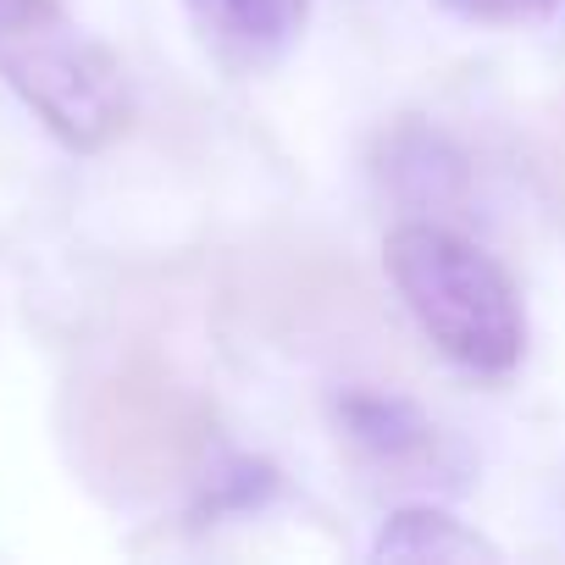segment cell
I'll use <instances>...</instances> for the list:
<instances>
[{"instance_id": "6da1fadb", "label": "cell", "mask_w": 565, "mask_h": 565, "mask_svg": "<svg viewBox=\"0 0 565 565\" xmlns=\"http://www.w3.org/2000/svg\"><path fill=\"white\" fill-rule=\"evenodd\" d=\"M383 266L422 333L466 372H510L526 355V317L510 271L433 216H411L383 238Z\"/></svg>"}, {"instance_id": "7a4b0ae2", "label": "cell", "mask_w": 565, "mask_h": 565, "mask_svg": "<svg viewBox=\"0 0 565 565\" xmlns=\"http://www.w3.org/2000/svg\"><path fill=\"white\" fill-rule=\"evenodd\" d=\"M78 449L106 488L161 493L200 471L211 449V405L156 361H128L89 388Z\"/></svg>"}, {"instance_id": "3957f363", "label": "cell", "mask_w": 565, "mask_h": 565, "mask_svg": "<svg viewBox=\"0 0 565 565\" xmlns=\"http://www.w3.org/2000/svg\"><path fill=\"white\" fill-rule=\"evenodd\" d=\"M0 78L29 100V111L67 150H106L128 128V111H134L117 56L73 34L67 18L12 40L0 51Z\"/></svg>"}, {"instance_id": "277c9868", "label": "cell", "mask_w": 565, "mask_h": 565, "mask_svg": "<svg viewBox=\"0 0 565 565\" xmlns=\"http://www.w3.org/2000/svg\"><path fill=\"white\" fill-rule=\"evenodd\" d=\"M377 178L405 211L433 216V222L444 211H460V200H466V156L438 128H427L416 117L394 122L377 139Z\"/></svg>"}, {"instance_id": "5b68a950", "label": "cell", "mask_w": 565, "mask_h": 565, "mask_svg": "<svg viewBox=\"0 0 565 565\" xmlns=\"http://www.w3.org/2000/svg\"><path fill=\"white\" fill-rule=\"evenodd\" d=\"M200 34L233 62H271L306 23L311 0H183Z\"/></svg>"}, {"instance_id": "8992f818", "label": "cell", "mask_w": 565, "mask_h": 565, "mask_svg": "<svg viewBox=\"0 0 565 565\" xmlns=\"http://www.w3.org/2000/svg\"><path fill=\"white\" fill-rule=\"evenodd\" d=\"M339 427L350 433V444H361L377 460H416L433 449V422L411 399L377 388H350L339 399Z\"/></svg>"}, {"instance_id": "52a82bcc", "label": "cell", "mask_w": 565, "mask_h": 565, "mask_svg": "<svg viewBox=\"0 0 565 565\" xmlns=\"http://www.w3.org/2000/svg\"><path fill=\"white\" fill-rule=\"evenodd\" d=\"M377 559H499V548L449 510H394L372 543Z\"/></svg>"}, {"instance_id": "ba28073f", "label": "cell", "mask_w": 565, "mask_h": 565, "mask_svg": "<svg viewBox=\"0 0 565 565\" xmlns=\"http://www.w3.org/2000/svg\"><path fill=\"white\" fill-rule=\"evenodd\" d=\"M277 488V471L260 460H227L222 471H211V488L200 499V510L222 515V510H255L266 493Z\"/></svg>"}, {"instance_id": "9c48e42d", "label": "cell", "mask_w": 565, "mask_h": 565, "mask_svg": "<svg viewBox=\"0 0 565 565\" xmlns=\"http://www.w3.org/2000/svg\"><path fill=\"white\" fill-rule=\"evenodd\" d=\"M438 7L488 29H537L559 12V0H438Z\"/></svg>"}, {"instance_id": "30bf717a", "label": "cell", "mask_w": 565, "mask_h": 565, "mask_svg": "<svg viewBox=\"0 0 565 565\" xmlns=\"http://www.w3.org/2000/svg\"><path fill=\"white\" fill-rule=\"evenodd\" d=\"M56 18H62L56 0H0V51L34 29H45V23H56Z\"/></svg>"}]
</instances>
